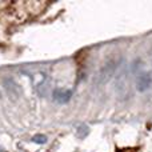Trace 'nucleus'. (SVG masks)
<instances>
[{"label":"nucleus","instance_id":"f257e3e1","mask_svg":"<svg viewBox=\"0 0 152 152\" xmlns=\"http://www.w3.org/2000/svg\"><path fill=\"white\" fill-rule=\"evenodd\" d=\"M151 86V76L147 72H142L137 76V81H136V87L139 91H145L147 88H150Z\"/></svg>","mask_w":152,"mask_h":152},{"label":"nucleus","instance_id":"f03ea898","mask_svg":"<svg viewBox=\"0 0 152 152\" xmlns=\"http://www.w3.org/2000/svg\"><path fill=\"white\" fill-rule=\"evenodd\" d=\"M71 91H64V89H56L53 91V99L58 103H67L69 99H71Z\"/></svg>","mask_w":152,"mask_h":152},{"label":"nucleus","instance_id":"7ed1b4c3","mask_svg":"<svg viewBox=\"0 0 152 152\" xmlns=\"http://www.w3.org/2000/svg\"><path fill=\"white\" fill-rule=\"evenodd\" d=\"M4 87L8 91V94H10L12 97H19V95H20V88H19V86L15 83V81L8 79V80L4 81Z\"/></svg>","mask_w":152,"mask_h":152},{"label":"nucleus","instance_id":"20e7f679","mask_svg":"<svg viewBox=\"0 0 152 152\" xmlns=\"http://www.w3.org/2000/svg\"><path fill=\"white\" fill-rule=\"evenodd\" d=\"M89 134V128L87 126H80L77 128V136L79 137H86Z\"/></svg>","mask_w":152,"mask_h":152},{"label":"nucleus","instance_id":"39448f33","mask_svg":"<svg viewBox=\"0 0 152 152\" xmlns=\"http://www.w3.org/2000/svg\"><path fill=\"white\" fill-rule=\"evenodd\" d=\"M34 142H36V143H45V142H47V137L43 136V135H37V136L34 137Z\"/></svg>","mask_w":152,"mask_h":152}]
</instances>
